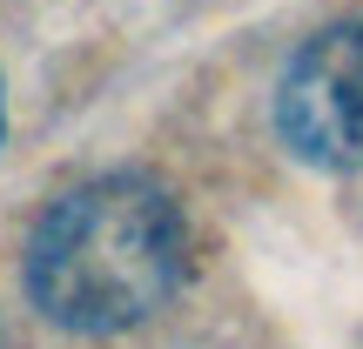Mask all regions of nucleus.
<instances>
[{"instance_id": "nucleus-1", "label": "nucleus", "mask_w": 363, "mask_h": 349, "mask_svg": "<svg viewBox=\"0 0 363 349\" xmlns=\"http://www.w3.org/2000/svg\"><path fill=\"white\" fill-rule=\"evenodd\" d=\"M189 229L162 181L148 175H94L54 195L27 235V296L54 329L108 336L182 289Z\"/></svg>"}, {"instance_id": "nucleus-2", "label": "nucleus", "mask_w": 363, "mask_h": 349, "mask_svg": "<svg viewBox=\"0 0 363 349\" xmlns=\"http://www.w3.org/2000/svg\"><path fill=\"white\" fill-rule=\"evenodd\" d=\"M276 135L310 168H363V21H337L289 54Z\"/></svg>"}, {"instance_id": "nucleus-3", "label": "nucleus", "mask_w": 363, "mask_h": 349, "mask_svg": "<svg viewBox=\"0 0 363 349\" xmlns=\"http://www.w3.org/2000/svg\"><path fill=\"white\" fill-rule=\"evenodd\" d=\"M0 135H7V94H0Z\"/></svg>"}]
</instances>
